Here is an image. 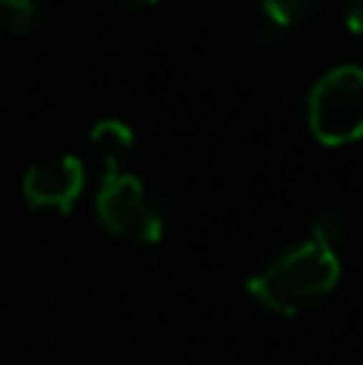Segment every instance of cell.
I'll return each instance as SVG.
<instances>
[{
  "label": "cell",
  "instance_id": "6da1fadb",
  "mask_svg": "<svg viewBox=\"0 0 363 365\" xmlns=\"http://www.w3.org/2000/svg\"><path fill=\"white\" fill-rule=\"evenodd\" d=\"M344 231L347 225L338 212L315 215L306 240L270 257L248 279L251 298L283 317H296L302 311L315 308L341 282L338 244Z\"/></svg>",
  "mask_w": 363,
  "mask_h": 365
},
{
  "label": "cell",
  "instance_id": "7a4b0ae2",
  "mask_svg": "<svg viewBox=\"0 0 363 365\" xmlns=\"http://www.w3.org/2000/svg\"><path fill=\"white\" fill-rule=\"evenodd\" d=\"M309 132L325 148H344L363 138V68L338 64L309 90Z\"/></svg>",
  "mask_w": 363,
  "mask_h": 365
},
{
  "label": "cell",
  "instance_id": "3957f363",
  "mask_svg": "<svg viewBox=\"0 0 363 365\" xmlns=\"http://www.w3.org/2000/svg\"><path fill=\"white\" fill-rule=\"evenodd\" d=\"M96 218L113 237L132 244H158L164 237V208L141 177L109 167L96 192Z\"/></svg>",
  "mask_w": 363,
  "mask_h": 365
},
{
  "label": "cell",
  "instance_id": "277c9868",
  "mask_svg": "<svg viewBox=\"0 0 363 365\" xmlns=\"http://www.w3.org/2000/svg\"><path fill=\"white\" fill-rule=\"evenodd\" d=\"M84 186H87V170H84V160L74 154L39 160L23 173L26 205L45 208V212H71L74 202L84 195Z\"/></svg>",
  "mask_w": 363,
  "mask_h": 365
},
{
  "label": "cell",
  "instance_id": "5b68a950",
  "mask_svg": "<svg viewBox=\"0 0 363 365\" xmlns=\"http://www.w3.org/2000/svg\"><path fill=\"white\" fill-rule=\"evenodd\" d=\"M87 145L94 148V154L109 170V167H119L122 158L135 148V132H132V125H126L122 119H103L90 128Z\"/></svg>",
  "mask_w": 363,
  "mask_h": 365
},
{
  "label": "cell",
  "instance_id": "8992f818",
  "mask_svg": "<svg viewBox=\"0 0 363 365\" xmlns=\"http://www.w3.org/2000/svg\"><path fill=\"white\" fill-rule=\"evenodd\" d=\"M328 4L332 0H261V13L280 29H293L319 16Z\"/></svg>",
  "mask_w": 363,
  "mask_h": 365
},
{
  "label": "cell",
  "instance_id": "52a82bcc",
  "mask_svg": "<svg viewBox=\"0 0 363 365\" xmlns=\"http://www.w3.org/2000/svg\"><path fill=\"white\" fill-rule=\"evenodd\" d=\"M42 26L39 0H0V32L10 38H26Z\"/></svg>",
  "mask_w": 363,
  "mask_h": 365
},
{
  "label": "cell",
  "instance_id": "ba28073f",
  "mask_svg": "<svg viewBox=\"0 0 363 365\" xmlns=\"http://www.w3.org/2000/svg\"><path fill=\"white\" fill-rule=\"evenodd\" d=\"M277 32H280V26H274L267 16H264V19H254V23H251V42H254L257 48H261V45L267 48V45L277 42Z\"/></svg>",
  "mask_w": 363,
  "mask_h": 365
},
{
  "label": "cell",
  "instance_id": "9c48e42d",
  "mask_svg": "<svg viewBox=\"0 0 363 365\" xmlns=\"http://www.w3.org/2000/svg\"><path fill=\"white\" fill-rule=\"evenodd\" d=\"M344 23L354 36H363V0H344Z\"/></svg>",
  "mask_w": 363,
  "mask_h": 365
},
{
  "label": "cell",
  "instance_id": "30bf717a",
  "mask_svg": "<svg viewBox=\"0 0 363 365\" xmlns=\"http://www.w3.org/2000/svg\"><path fill=\"white\" fill-rule=\"evenodd\" d=\"M116 4L126 13H145V10H151V6H158L161 0H116Z\"/></svg>",
  "mask_w": 363,
  "mask_h": 365
},
{
  "label": "cell",
  "instance_id": "8fae6325",
  "mask_svg": "<svg viewBox=\"0 0 363 365\" xmlns=\"http://www.w3.org/2000/svg\"><path fill=\"white\" fill-rule=\"evenodd\" d=\"M209 4H219V0H209Z\"/></svg>",
  "mask_w": 363,
  "mask_h": 365
}]
</instances>
